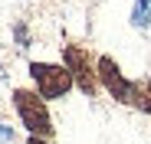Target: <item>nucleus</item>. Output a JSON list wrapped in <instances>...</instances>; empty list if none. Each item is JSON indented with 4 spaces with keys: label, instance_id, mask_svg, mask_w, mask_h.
<instances>
[{
    "label": "nucleus",
    "instance_id": "f257e3e1",
    "mask_svg": "<svg viewBox=\"0 0 151 144\" xmlns=\"http://www.w3.org/2000/svg\"><path fill=\"white\" fill-rule=\"evenodd\" d=\"M13 108L20 115L23 128L30 131V138H53V118H49V108L46 102L40 98V95L33 88H17L13 92Z\"/></svg>",
    "mask_w": 151,
    "mask_h": 144
},
{
    "label": "nucleus",
    "instance_id": "f03ea898",
    "mask_svg": "<svg viewBox=\"0 0 151 144\" xmlns=\"http://www.w3.org/2000/svg\"><path fill=\"white\" fill-rule=\"evenodd\" d=\"M63 66L69 69L72 76V85L79 88L82 95H95L99 92V72H95V62L89 59V53L82 49V46H63Z\"/></svg>",
    "mask_w": 151,
    "mask_h": 144
},
{
    "label": "nucleus",
    "instance_id": "7ed1b4c3",
    "mask_svg": "<svg viewBox=\"0 0 151 144\" xmlns=\"http://www.w3.org/2000/svg\"><path fill=\"white\" fill-rule=\"evenodd\" d=\"M30 76L36 82V95L46 102V98H63V95L72 88V76L66 66H56V62H30Z\"/></svg>",
    "mask_w": 151,
    "mask_h": 144
},
{
    "label": "nucleus",
    "instance_id": "20e7f679",
    "mask_svg": "<svg viewBox=\"0 0 151 144\" xmlns=\"http://www.w3.org/2000/svg\"><path fill=\"white\" fill-rule=\"evenodd\" d=\"M95 72H99V85H105V92L112 95L115 102H128L132 95V82L122 76V69L112 56H99L95 59Z\"/></svg>",
    "mask_w": 151,
    "mask_h": 144
},
{
    "label": "nucleus",
    "instance_id": "39448f33",
    "mask_svg": "<svg viewBox=\"0 0 151 144\" xmlns=\"http://www.w3.org/2000/svg\"><path fill=\"white\" fill-rule=\"evenodd\" d=\"M128 105H135L138 111L151 115V79H138V82H132V95H128Z\"/></svg>",
    "mask_w": 151,
    "mask_h": 144
},
{
    "label": "nucleus",
    "instance_id": "423d86ee",
    "mask_svg": "<svg viewBox=\"0 0 151 144\" xmlns=\"http://www.w3.org/2000/svg\"><path fill=\"white\" fill-rule=\"evenodd\" d=\"M132 26L135 30H148L151 26V0H135V7H132Z\"/></svg>",
    "mask_w": 151,
    "mask_h": 144
},
{
    "label": "nucleus",
    "instance_id": "0eeeda50",
    "mask_svg": "<svg viewBox=\"0 0 151 144\" xmlns=\"http://www.w3.org/2000/svg\"><path fill=\"white\" fill-rule=\"evenodd\" d=\"M13 141V128L10 125H0V144H10Z\"/></svg>",
    "mask_w": 151,
    "mask_h": 144
},
{
    "label": "nucleus",
    "instance_id": "6e6552de",
    "mask_svg": "<svg viewBox=\"0 0 151 144\" xmlns=\"http://www.w3.org/2000/svg\"><path fill=\"white\" fill-rule=\"evenodd\" d=\"M17 39H20V49H27V26H23V23L17 26Z\"/></svg>",
    "mask_w": 151,
    "mask_h": 144
},
{
    "label": "nucleus",
    "instance_id": "1a4fd4ad",
    "mask_svg": "<svg viewBox=\"0 0 151 144\" xmlns=\"http://www.w3.org/2000/svg\"><path fill=\"white\" fill-rule=\"evenodd\" d=\"M27 144H49V141H46V138H30Z\"/></svg>",
    "mask_w": 151,
    "mask_h": 144
},
{
    "label": "nucleus",
    "instance_id": "9d476101",
    "mask_svg": "<svg viewBox=\"0 0 151 144\" xmlns=\"http://www.w3.org/2000/svg\"><path fill=\"white\" fill-rule=\"evenodd\" d=\"M0 79H4V66H0Z\"/></svg>",
    "mask_w": 151,
    "mask_h": 144
}]
</instances>
